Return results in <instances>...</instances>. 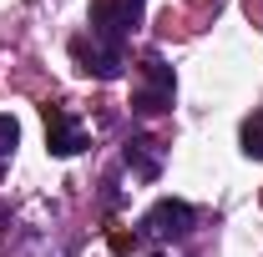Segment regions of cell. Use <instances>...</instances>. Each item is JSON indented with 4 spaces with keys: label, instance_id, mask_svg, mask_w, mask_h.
I'll return each mask as SVG.
<instances>
[{
    "label": "cell",
    "instance_id": "cell-4",
    "mask_svg": "<svg viewBox=\"0 0 263 257\" xmlns=\"http://www.w3.org/2000/svg\"><path fill=\"white\" fill-rule=\"evenodd\" d=\"M157 141H127V166H137V177H157V152H152Z\"/></svg>",
    "mask_w": 263,
    "mask_h": 257
},
{
    "label": "cell",
    "instance_id": "cell-2",
    "mask_svg": "<svg viewBox=\"0 0 263 257\" xmlns=\"http://www.w3.org/2000/svg\"><path fill=\"white\" fill-rule=\"evenodd\" d=\"M142 232H147V237H187V232H193V207L162 197V202L142 217Z\"/></svg>",
    "mask_w": 263,
    "mask_h": 257
},
{
    "label": "cell",
    "instance_id": "cell-5",
    "mask_svg": "<svg viewBox=\"0 0 263 257\" xmlns=\"http://www.w3.org/2000/svg\"><path fill=\"white\" fill-rule=\"evenodd\" d=\"M243 152H248V157H263V111H253V116L243 121Z\"/></svg>",
    "mask_w": 263,
    "mask_h": 257
},
{
    "label": "cell",
    "instance_id": "cell-6",
    "mask_svg": "<svg viewBox=\"0 0 263 257\" xmlns=\"http://www.w3.org/2000/svg\"><path fill=\"white\" fill-rule=\"evenodd\" d=\"M15 141H21L15 116H0V157H10V152H15Z\"/></svg>",
    "mask_w": 263,
    "mask_h": 257
},
{
    "label": "cell",
    "instance_id": "cell-1",
    "mask_svg": "<svg viewBox=\"0 0 263 257\" xmlns=\"http://www.w3.org/2000/svg\"><path fill=\"white\" fill-rule=\"evenodd\" d=\"M142 76H147V86L132 96V111H142V116H157L172 106V71H167L157 56H147L142 61Z\"/></svg>",
    "mask_w": 263,
    "mask_h": 257
},
{
    "label": "cell",
    "instance_id": "cell-3",
    "mask_svg": "<svg viewBox=\"0 0 263 257\" xmlns=\"http://www.w3.org/2000/svg\"><path fill=\"white\" fill-rule=\"evenodd\" d=\"M46 141H51V152H56V157H76V152L86 146V131L71 121V111L46 106Z\"/></svg>",
    "mask_w": 263,
    "mask_h": 257
}]
</instances>
